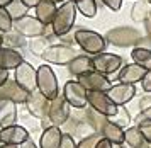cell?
<instances>
[{
	"label": "cell",
	"mask_w": 151,
	"mask_h": 148,
	"mask_svg": "<svg viewBox=\"0 0 151 148\" xmlns=\"http://www.w3.org/2000/svg\"><path fill=\"white\" fill-rule=\"evenodd\" d=\"M27 99H29V92H26L15 80H10V78H9V80L0 87V101L2 102L26 104Z\"/></svg>",
	"instance_id": "cell-13"
},
{
	"label": "cell",
	"mask_w": 151,
	"mask_h": 148,
	"mask_svg": "<svg viewBox=\"0 0 151 148\" xmlns=\"http://www.w3.org/2000/svg\"><path fill=\"white\" fill-rule=\"evenodd\" d=\"M4 43H5V38H4V34L0 33V48H4V46H2Z\"/></svg>",
	"instance_id": "cell-48"
},
{
	"label": "cell",
	"mask_w": 151,
	"mask_h": 148,
	"mask_svg": "<svg viewBox=\"0 0 151 148\" xmlns=\"http://www.w3.org/2000/svg\"><path fill=\"white\" fill-rule=\"evenodd\" d=\"M124 145H126V148H144L148 145L139 126L134 124V126L124 129Z\"/></svg>",
	"instance_id": "cell-23"
},
{
	"label": "cell",
	"mask_w": 151,
	"mask_h": 148,
	"mask_svg": "<svg viewBox=\"0 0 151 148\" xmlns=\"http://www.w3.org/2000/svg\"><path fill=\"white\" fill-rule=\"evenodd\" d=\"M12 29H14V20H12V17L9 15L5 7H0V33L9 34V33H12Z\"/></svg>",
	"instance_id": "cell-32"
},
{
	"label": "cell",
	"mask_w": 151,
	"mask_h": 148,
	"mask_svg": "<svg viewBox=\"0 0 151 148\" xmlns=\"http://www.w3.org/2000/svg\"><path fill=\"white\" fill-rule=\"evenodd\" d=\"M150 17H151V15H150Z\"/></svg>",
	"instance_id": "cell-51"
},
{
	"label": "cell",
	"mask_w": 151,
	"mask_h": 148,
	"mask_svg": "<svg viewBox=\"0 0 151 148\" xmlns=\"http://www.w3.org/2000/svg\"><path fill=\"white\" fill-rule=\"evenodd\" d=\"M51 46V43L46 36H41V38H34V39L29 43V49L31 53L36 54V56H42V53Z\"/></svg>",
	"instance_id": "cell-30"
},
{
	"label": "cell",
	"mask_w": 151,
	"mask_h": 148,
	"mask_svg": "<svg viewBox=\"0 0 151 148\" xmlns=\"http://www.w3.org/2000/svg\"><path fill=\"white\" fill-rule=\"evenodd\" d=\"M27 140H29V131L26 126L14 124V126L0 129V143H4V145H17V147H21L22 143H26Z\"/></svg>",
	"instance_id": "cell-15"
},
{
	"label": "cell",
	"mask_w": 151,
	"mask_h": 148,
	"mask_svg": "<svg viewBox=\"0 0 151 148\" xmlns=\"http://www.w3.org/2000/svg\"><path fill=\"white\" fill-rule=\"evenodd\" d=\"M83 119L88 123L92 128H93V131H95V133H100V135H102L104 126L110 121L107 116L97 112L95 109H92V107H85V109H83Z\"/></svg>",
	"instance_id": "cell-24"
},
{
	"label": "cell",
	"mask_w": 151,
	"mask_h": 148,
	"mask_svg": "<svg viewBox=\"0 0 151 148\" xmlns=\"http://www.w3.org/2000/svg\"><path fill=\"white\" fill-rule=\"evenodd\" d=\"M22 2H24V4L29 7V9H32V7L36 9V7L39 5V2H41V0H22Z\"/></svg>",
	"instance_id": "cell-44"
},
{
	"label": "cell",
	"mask_w": 151,
	"mask_h": 148,
	"mask_svg": "<svg viewBox=\"0 0 151 148\" xmlns=\"http://www.w3.org/2000/svg\"><path fill=\"white\" fill-rule=\"evenodd\" d=\"M58 7H56L55 0H41L39 5L36 7V17L41 20L44 26H51L53 19H55Z\"/></svg>",
	"instance_id": "cell-20"
},
{
	"label": "cell",
	"mask_w": 151,
	"mask_h": 148,
	"mask_svg": "<svg viewBox=\"0 0 151 148\" xmlns=\"http://www.w3.org/2000/svg\"><path fill=\"white\" fill-rule=\"evenodd\" d=\"M46 118H48V121L51 126H58V128L65 126L70 121V118H71V106L63 97V94H60L55 101H51Z\"/></svg>",
	"instance_id": "cell-7"
},
{
	"label": "cell",
	"mask_w": 151,
	"mask_h": 148,
	"mask_svg": "<svg viewBox=\"0 0 151 148\" xmlns=\"http://www.w3.org/2000/svg\"><path fill=\"white\" fill-rule=\"evenodd\" d=\"M14 0H0V7H9Z\"/></svg>",
	"instance_id": "cell-46"
},
{
	"label": "cell",
	"mask_w": 151,
	"mask_h": 148,
	"mask_svg": "<svg viewBox=\"0 0 151 148\" xmlns=\"http://www.w3.org/2000/svg\"><path fill=\"white\" fill-rule=\"evenodd\" d=\"M7 9V12H9V15L12 17V20H19V19H22V17H26L27 15V12H29V7L22 2V0H14L12 4L9 7H5Z\"/></svg>",
	"instance_id": "cell-29"
},
{
	"label": "cell",
	"mask_w": 151,
	"mask_h": 148,
	"mask_svg": "<svg viewBox=\"0 0 151 148\" xmlns=\"http://www.w3.org/2000/svg\"><path fill=\"white\" fill-rule=\"evenodd\" d=\"M136 126H139V129H141V133H143L146 143L151 145V121H141V123H137Z\"/></svg>",
	"instance_id": "cell-35"
},
{
	"label": "cell",
	"mask_w": 151,
	"mask_h": 148,
	"mask_svg": "<svg viewBox=\"0 0 151 148\" xmlns=\"http://www.w3.org/2000/svg\"><path fill=\"white\" fill-rule=\"evenodd\" d=\"M88 107L95 109L97 112L107 116L109 119H112L119 111V106H116L110 101V97L107 95V92H88Z\"/></svg>",
	"instance_id": "cell-11"
},
{
	"label": "cell",
	"mask_w": 151,
	"mask_h": 148,
	"mask_svg": "<svg viewBox=\"0 0 151 148\" xmlns=\"http://www.w3.org/2000/svg\"><path fill=\"white\" fill-rule=\"evenodd\" d=\"M14 80L26 92L32 94V92L37 90V68H34L27 61H24L22 65H19L14 70Z\"/></svg>",
	"instance_id": "cell-9"
},
{
	"label": "cell",
	"mask_w": 151,
	"mask_h": 148,
	"mask_svg": "<svg viewBox=\"0 0 151 148\" xmlns=\"http://www.w3.org/2000/svg\"><path fill=\"white\" fill-rule=\"evenodd\" d=\"M150 2H151V0H150Z\"/></svg>",
	"instance_id": "cell-52"
},
{
	"label": "cell",
	"mask_w": 151,
	"mask_h": 148,
	"mask_svg": "<svg viewBox=\"0 0 151 148\" xmlns=\"http://www.w3.org/2000/svg\"><path fill=\"white\" fill-rule=\"evenodd\" d=\"M141 87H143V90L146 92V94H151V70L146 72L143 82H141Z\"/></svg>",
	"instance_id": "cell-38"
},
{
	"label": "cell",
	"mask_w": 151,
	"mask_h": 148,
	"mask_svg": "<svg viewBox=\"0 0 151 148\" xmlns=\"http://www.w3.org/2000/svg\"><path fill=\"white\" fill-rule=\"evenodd\" d=\"M19 148H39V147H37V145H36V143L32 141L31 138H29L27 141H26V143H22V145H21Z\"/></svg>",
	"instance_id": "cell-43"
},
{
	"label": "cell",
	"mask_w": 151,
	"mask_h": 148,
	"mask_svg": "<svg viewBox=\"0 0 151 148\" xmlns=\"http://www.w3.org/2000/svg\"><path fill=\"white\" fill-rule=\"evenodd\" d=\"M141 121H151V107H148L146 111H139V114L136 116V123L134 124H137V123Z\"/></svg>",
	"instance_id": "cell-39"
},
{
	"label": "cell",
	"mask_w": 151,
	"mask_h": 148,
	"mask_svg": "<svg viewBox=\"0 0 151 148\" xmlns=\"http://www.w3.org/2000/svg\"><path fill=\"white\" fill-rule=\"evenodd\" d=\"M78 54L80 53H78L73 46H70V44H51V46L42 53L41 58L46 61L48 65H66V67H68Z\"/></svg>",
	"instance_id": "cell-5"
},
{
	"label": "cell",
	"mask_w": 151,
	"mask_h": 148,
	"mask_svg": "<svg viewBox=\"0 0 151 148\" xmlns=\"http://www.w3.org/2000/svg\"><path fill=\"white\" fill-rule=\"evenodd\" d=\"M63 140V129L58 126H51L48 129H42V135L39 138V148H60Z\"/></svg>",
	"instance_id": "cell-19"
},
{
	"label": "cell",
	"mask_w": 151,
	"mask_h": 148,
	"mask_svg": "<svg viewBox=\"0 0 151 148\" xmlns=\"http://www.w3.org/2000/svg\"><path fill=\"white\" fill-rule=\"evenodd\" d=\"M151 15V2L150 0H139L134 4L131 10V17L136 22H146Z\"/></svg>",
	"instance_id": "cell-26"
},
{
	"label": "cell",
	"mask_w": 151,
	"mask_h": 148,
	"mask_svg": "<svg viewBox=\"0 0 151 148\" xmlns=\"http://www.w3.org/2000/svg\"><path fill=\"white\" fill-rule=\"evenodd\" d=\"M102 136L105 140H109L112 145H124V129L112 121H109L104 126Z\"/></svg>",
	"instance_id": "cell-25"
},
{
	"label": "cell",
	"mask_w": 151,
	"mask_h": 148,
	"mask_svg": "<svg viewBox=\"0 0 151 148\" xmlns=\"http://www.w3.org/2000/svg\"><path fill=\"white\" fill-rule=\"evenodd\" d=\"M46 27L48 26H44L36 15L34 17H32V15H26V17H22V19L14 22L15 31L19 34H22L24 38H31V39L44 36V34H46Z\"/></svg>",
	"instance_id": "cell-10"
},
{
	"label": "cell",
	"mask_w": 151,
	"mask_h": 148,
	"mask_svg": "<svg viewBox=\"0 0 151 148\" xmlns=\"http://www.w3.org/2000/svg\"><path fill=\"white\" fill-rule=\"evenodd\" d=\"M56 4H58V2H60V4H65V2H66V0H55Z\"/></svg>",
	"instance_id": "cell-50"
},
{
	"label": "cell",
	"mask_w": 151,
	"mask_h": 148,
	"mask_svg": "<svg viewBox=\"0 0 151 148\" xmlns=\"http://www.w3.org/2000/svg\"><path fill=\"white\" fill-rule=\"evenodd\" d=\"M131 58L134 63L141 65L146 70H151V48H143V46H136L132 48L131 51Z\"/></svg>",
	"instance_id": "cell-27"
},
{
	"label": "cell",
	"mask_w": 151,
	"mask_h": 148,
	"mask_svg": "<svg viewBox=\"0 0 151 148\" xmlns=\"http://www.w3.org/2000/svg\"><path fill=\"white\" fill-rule=\"evenodd\" d=\"M107 95L110 101L116 106H126L131 102L136 95V85H129V83H114L112 87L107 90Z\"/></svg>",
	"instance_id": "cell-16"
},
{
	"label": "cell",
	"mask_w": 151,
	"mask_h": 148,
	"mask_svg": "<svg viewBox=\"0 0 151 148\" xmlns=\"http://www.w3.org/2000/svg\"><path fill=\"white\" fill-rule=\"evenodd\" d=\"M146 72H148V70L143 68L141 65H137V63H127V65H124V67L119 70V73H117V82H119V83L136 85L137 82H139V83L143 82Z\"/></svg>",
	"instance_id": "cell-17"
},
{
	"label": "cell",
	"mask_w": 151,
	"mask_h": 148,
	"mask_svg": "<svg viewBox=\"0 0 151 148\" xmlns=\"http://www.w3.org/2000/svg\"><path fill=\"white\" fill-rule=\"evenodd\" d=\"M112 148H126L124 145H112Z\"/></svg>",
	"instance_id": "cell-49"
},
{
	"label": "cell",
	"mask_w": 151,
	"mask_h": 148,
	"mask_svg": "<svg viewBox=\"0 0 151 148\" xmlns=\"http://www.w3.org/2000/svg\"><path fill=\"white\" fill-rule=\"evenodd\" d=\"M93 61V70L102 75H112L119 73V70L124 67V58L116 53H100L97 56H92Z\"/></svg>",
	"instance_id": "cell-8"
},
{
	"label": "cell",
	"mask_w": 151,
	"mask_h": 148,
	"mask_svg": "<svg viewBox=\"0 0 151 148\" xmlns=\"http://www.w3.org/2000/svg\"><path fill=\"white\" fill-rule=\"evenodd\" d=\"M17 119H19L17 104H14V102H2L0 104V129L17 124Z\"/></svg>",
	"instance_id": "cell-21"
},
{
	"label": "cell",
	"mask_w": 151,
	"mask_h": 148,
	"mask_svg": "<svg viewBox=\"0 0 151 148\" xmlns=\"http://www.w3.org/2000/svg\"><path fill=\"white\" fill-rule=\"evenodd\" d=\"M76 10L87 19H93L97 15V2L95 0H73Z\"/></svg>",
	"instance_id": "cell-28"
},
{
	"label": "cell",
	"mask_w": 151,
	"mask_h": 148,
	"mask_svg": "<svg viewBox=\"0 0 151 148\" xmlns=\"http://www.w3.org/2000/svg\"><path fill=\"white\" fill-rule=\"evenodd\" d=\"M0 148H19L17 145H4V143H0Z\"/></svg>",
	"instance_id": "cell-47"
},
{
	"label": "cell",
	"mask_w": 151,
	"mask_h": 148,
	"mask_svg": "<svg viewBox=\"0 0 151 148\" xmlns=\"http://www.w3.org/2000/svg\"><path fill=\"white\" fill-rule=\"evenodd\" d=\"M75 43L82 48L85 53L97 56L100 53H105L107 49V39L105 36L95 33V31H90V29H76L75 31Z\"/></svg>",
	"instance_id": "cell-2"
},
{
	"label": "cell",
	"mask_w": 151,
	"mask_h": 148,
	"mask_svg": "<svg viewBox=\"0 0 151 148\" xmlns=\"http://www.w3.org/2000/svg\"><path fill=\"white\" fill-rule=\"evenodd\" d=\"M148 107H151V94H146L139 99V109L141 111H146Z\"/></svg>",
	"instance_id": "cell-40"
},
{
	"label": "cell",
	"mask_w": 151,
	"mask_h": 148,
	"mask_svg": "<svg viewBox=\"0 0 151 148\" xmlns=\"http://www.w3.org/2000/svg\"><path fill=\"white\" fill-rule=\"evenodd\" d=\"M49 101L48 97H44V95L39 92V90H36L32 94H29V99L26 102V107H27L29 114L36 118V119H44L46 116H48V111H49Z\"/></svg>",
	"instance_id": "cell-14"
},
{
	"label": "cell",
	"mask_w": 151,
	"mask_h": 148,
	"mask_svg": "<svg viewBox=\"0 0 151 148\" xmlns=\"http://www.w3.org/2000/svg\"><path fill=\"white\" fill-rule=\"evenodd\" d=\"M63 97L75 109H83L88 106V90L83 87L78 80H68L63 85Z\"/></svg>",
	"instance_id": "cell-6"
},
{
	"label": "cell",
	"mask_w": 151,
	"mask_h": 148,
	"mask_svg": "<svg viewBox=\"0 0 151 148\" xmlns=\"http://www.w3.org/2000/svg\"><path fill=\"white\" fill-rule=\"evenodd\" d=\"M112 123H116L117 126H121L122 129H127L131 126V114L129 111L126 109V106H119V111H117V114L110 119Z\"/></svg>",
	"instance_id": "cell-31"
},
{
	"label": "cell",
	"mask_w": 151,
	"mask_h": 148,
	"mask_svg": "<svg viewBox=\"0 0 151 148\" xmlns=\"http://www.w3.org/2000/svg\"><path fill=\"white\" fill-rule=\"evenodd\" d=\"M144 27H146V36H148V39L151 41V17L144 22Z\"/></svg>",
	"instance_id": "cell-45"
},
{
	"label": "cell",
	"mask_w": 151,
	"mask_h": 148,
	"mask_svg": "<svg viewBox=\"0 0 151 148\" xmlns=\"http://www.w3.org/2000/svg\"><path fill=\"white\" fill-rule=\"evenodd\" d=\"M7 80H9V72H7V70H2V68H0V87H2V85H4Z\"/></svg>",
	"instance_id": "cell-41"
},
{
	"label": "cell",
	"mask_w": 151,
	"mask_h": 148,
	"mask_svg": "<svg viewBox=\"0 0 151 148\" xmlns=\"http://www.w3.org/2000/svg\"><path fill=\"white\" fill-rule=\"evenodd\" d=\"M60 148H76V141L75 138L68 133H63V140H61V145Z\"/></svg>",
	"instance_id": "cell-36"
},
{
	"label": "cell",
	"mask_w": 151,
	"mask_h": 148,
	"mask_svg": "<svg viewBox=\"0 0 151 148\" xmlns=\"http://www.w3.org/2000/svg\"><path fill=\"white\" fill-rule=\"evenodd\" d=\"M105 39L109 44L112 46H117V48H136L141 44L143 41V36L141 33L134 29V27H129V26H119V27H112L107 31L105 34Z\"/></svg>",
	"instance_id": "cell-3"
},
{
	"label": "cell",
	"mask_w": 151,
	"mask_h": 148,
	"mask_svg": "<svg viewBox=\"0 0 151 148\" xmlns=\"http://www.w3.org/2000/svg\"><path fill=\"white\" fill-rule=\"evenodd\" d=\"M97 148H112V143H110L109 140H105V138H102V140H100V143L97 145Z\"/></svg>",
	"instance_id": "cell-42"
},
{
	"label": "cell",
	"mask_w": 151,
	"mask_h": 148,
	"mask_svg": "<svg viewBox=\"0 0 151 148\" xmlns=\"http://www.w3.org/2000/svg\"><path fill=\"white\" fill-rule=\"evenodd\" d=\"M104 136L100 133H93V135L87 136V138H83L80 141H76V148H97V145L100 143Z\"/></svg>",
	"instance_id": "cell-33"
},
{
	"label": "cell",
	"mask_w": 151,
	"mask_h": 148,
	"mask_svg": "<svg viewBox=\"0 0 151 148\" xmlns=\"http://www.w3.org/2000/svg\"><path fill=\"white\" fill-rule=\"evenodd\" d=\"M76 5L73 0H66L65 4L58 7V12H56L53 24H51V31L55 36L63 38L71 31V27L75 26V19H76Z\"/></svg>",
	"instance_id": "cell-1"
},
{
	"label": "cell",
	"mask_w": 151,
	"mask_h": 148,
	"mask_svg": "<svg viewBox=\"0 0 151 148\" xmlns=\"http://www.w3.org/2000/svg\"><path fill=\"white\" fill-rule=\"evenodd\" d=\"M37 90L49 101H55L60 95V85H58V77L53 72V68L46 65L37 67Z\"/></svg>",
	"instance_id": "cell-4"
},
{
	"label": "cell",
	"mask_w": 151,
	"mask_h": 148,
	"mask_svg": "<svg viewBox=\"0 0 151 148\" xmlns=\"http://www.w3.org/2000/svg\"><path fill=\"white\" fill-rule=\"evenodd\" d=\"M92 70H93V61H92V56H88V54H78L68 65V72L71 75H75V77L88 73Z\"/></svg>",
	"instance_id": "cell-22"
},
{
	"label": "cell",
	"mask_w": 151,
	"mask_h": 148,
	"mask_svg": "<svg viewBox=\"0 0 151 148\" xmlns=\"http://www.w3.org/2000/svg\"><path fill=\"white\" fill-rule=\"evenodd\" d=\"M102 4L109 10L112 12H117V10H121V7H122V0H102Z\"/></svg>",
	"instance_id": "cell-37"
},
{
	"label": "cell",
	"mask_w": 151,
	"mask_h": 148,
	"mask_svg": "<svg viewBox=\"0 0 151 148\" xmlns=\"http://www.w3.org/2000/svg\"><path fill=\"white\" fill-rule=\"evenodd\" d=\"M5 39L12 44V48H14V49H15V46H24V44H26V38H24L22 34H19L17 31H15V33H9Z\"/></svg>",
	"instance_id": "cell-34"
},
{
	"label": "cell",
	"mask_w": 151,
	"mask_h": 148,
	"mask_svg": "<svg viewBox=\"0 0 151 148\" xmlns=\"http://www.w3.org/2000/svg\"><path fill=\"white\" fill-rule=\"evenodd\" d=\"M24 56H22L17 49L14 48H0V68L2 70H15V68L24 63Z\"/></svg>",
	"instance_id": "cell-18"
},
{
	"label": "cell",
	"mask_w": 151,
	"mask_h": 148,
	"mask_svg": "<svg viewBox=\"0 0 151 148\" xmlns=\"http://www.w3.org/2000/svg\"><path fill=\"white\" fill-rule=\"evenodd\" d=\"M76 80L80 82L88 92H93V90H97V92H107V90L112 87L109 77L99 73V72H95V70H92V72H88V73H83V75H80V77H76Z\"/></svg>",
	"instance_id": "cell-12"
}]
</instances>
